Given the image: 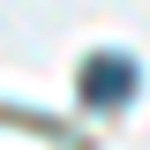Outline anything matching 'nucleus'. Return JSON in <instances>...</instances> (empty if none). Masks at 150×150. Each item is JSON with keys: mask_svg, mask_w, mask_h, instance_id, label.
Returning a JSON list of instances; mask_svg holds the SVG:
<instances>
[{"mask_svg": "<svg viewBox=\"0 0 150 150\" xmlns=\"http://www.w3.org/2000/svg\"><path fill=\"white\" fill-rule=\"evenodd\" d=\"M83 98L90 105H128L135 98V60L128 53H90L83 60Z\"/></svg>", "mask_w": 150, "mask_h": 150, "instance_id": "nucleus-1", "label": "nucleus"}]
</instances>
